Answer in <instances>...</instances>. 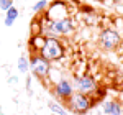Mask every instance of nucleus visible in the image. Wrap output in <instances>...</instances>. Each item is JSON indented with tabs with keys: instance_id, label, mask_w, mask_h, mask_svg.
I'll use <instances>...</instances> for the list:
<instances>
[{
	"instance_id": "obj_7",
	"label": "nucleus",
	"mask_w": 123,
	"mask_h": 115,
	"mask_svg": "<svg viewBox=\"0 0 123 115\" xmlns=\"http://www.w3.org/2000/svg\"><path fill=\"white\" fill-rule=\"evenodd\" d=\"M74 92H76V90H74V86H72V81L67 79L66 76L61 77L56 84L51 86V94H53L54 99H56L57 102H61V104H64Z\"/></svg>"
},
{
	"instance_id": "obj_9",
	"label": "nucleus",
	"mask_w": 123,
	"mask_h": 115,
	"mask_svg": "<svg viewBox=\"0 0 123 115\" xmlns=\"http://www.w3.org/2000/svg\"><path fill=\"white\" fill-rule=\"evenodd\" d=\"M102 115H123V102L118 99H105L102 100Z\"/></svg>"
},
{
	"instance_id": "obj_6",
	"label": "nucleus",
	"mask_w": 123,
	"mask_h": 115,
	"mask_svg": "<svg viewBox=\"0 0 123 115\" xmlns=\"http://www.w3.org/2000/svg\"><path fill=\"white\" fill-rule=\"evenodd\" d=\"M41 17L44 21H54V20H61L66 17H72L71 10H69V3L64 0H54L48 5V8L44 10V13H41Z\"/></svg>"
},
{
	"instance_id": "obj_3",
	"label": "nucleus",
	"mask_w": 123,
	"mask_h": 115,
	"mask_svg": "<svg viewBox=\"0 0 123 115\" xmlns=\"http://www.w3.org/2000/svg\"><path fill=\"white\" fill-rule=\"evenodd\" d=\"M39 54L48 59L51 64L53 63H59L66 58V46L61 38H54V36H46V43L43 49L39 51Z\"/></svg>"
},
{
	"instance_id": "obj_17",
	"label": "nucleus",
	"mask_w": 123,
	"mask_h": 115,
	"mask_svg": "<svg viewBox=\"0 0 123 115\" xmlns=\"http://www.w3.org/2000/svg\"><path fill=\"white\" fill-rule=\"evenodd\" d=\"M31 84H33L31 76H30V74H26V79H25V87H26V92H28L30 96L33 94V87H31Z\"/></svg>"
},
{
	"instance_id": "obj_4",
	"label": "nucleus",
	"mask_w": 123,
	"mask_h": 115,
	"mask_svg": "<svg viewBox=\"0 0 123 115\" xmlns=\"http://www.w3.org/2000/svg\"><path fill=\"white\" fill-rule=\"evenodd\" d=\"M28 58H30V72L39 81V84H46L53 64L48 59H44L39 53H30Z\"/></svg>"
},
{
	"instance_id": "obj_8",
	"label": "nucleus",
	"mask_w": 123,
	"mask_h": 115,
	"mask_svg": "<svg viewBox=\"0 0 123 115\" xmlns=\"http://www.w3.org/2000/svg\"><path fill=\"white\" fill-rule=\"evenodd\" d=\"M72 86H74V90L76 92H82V94H92L97 86H98V82H97V79H95L92 74H80V76H74L72 79Z\"/></svg>"
},
{
	"instance_id": "obj_1",
	"label": "nucleus",
	"mask_w": 123,
	"mask_h": 115,
	"mask_svg": "<svg viewBox=\"0 0 123 115\" xmlns=\"http://www.w3.org/2000/svg\"><path fill=\"white\" fill-rule=\"evenodd\" d=\"M43 18V17H41ZM44 28H43V35L44 36H54V38H62V36H71L74 35L76 31V20L74 17H66V18H61V20H54V21H44Z\"/></svg>"
},
{
	"instance_id": "obj_21",
	"label": "nucleus",
	"mask_w": 123,
	"mask_h": 115,
	"mask_svg": "<svg viewBox=\"0 0 123 115\" xmlns=\"http://www.w3.org/2000/svg\"><path fill=\"white\" fill-rule=\"evenodd\" d=\"M23 2H28V0H23Z\"/></svg>"
},
{
	"instance_id": "obj_11",
	"label": "nucleus",
	"mask_w": 123,
	"mask_h": 115,
	"mask_svg": "<svg viewBox=\"0 0 123 115\" xmlns=\"http://www.w3.org/2000/svg\"><path fill=\"white\" fill-rule=\"evenodd\" d=\"M20 17V10L17 7H12L5 12V15H3V25L7 26V28H12L13 25H15V21L18 20Z\"/></svg>"
},
{
	"instance_id": "obj_14",
	"label": "nucleus",
	"mask_w": 123,
	"mask_h": 115,
	"mask_svg": "<svg viewBox=\"0 0 123 115\" xmlns=\"http://www.w3.org/2000/svg\"><path fill=\"white\" fill-rule=\"evenodd\" d=\"M48 5H49L48 0H38V2L31 7V12L36 13V15H41V13H44V10L48 8Z\"/></svg>"
},
{
	"instance_id": "obj_2",
	"label": "nucleus",
	"mask_w": 123,
	"mask_h": 115,
	"mask_svg": "<svg viewBox=\"0 0 123 115\" xmlns=\"http://www.w3.org/2000/svg\"><path fill=\"white\" fill-rule=\"evenodd\" d=\"M62 105L66 107L67 112H71V114H74V115H87L95 107V104L89 94L74 92Z\"/></svg>"
},
{
	"instance_id": "obj_15",
	"label": "nucleus",
	"mask_w": 123,
	"mask_h": 115,
	"mask_svg": "<svg viewBox=\"0 0 123 115\" xmlns=\"http://www.w3.org/2000/svg\"><path fill=\"white\" fill-rule=\"evenodd\" d=\"M79 12H80V15H84V17L95 15V13H97L94 7H90V5H85V3H80V5H79Z\"/></svg>"
},
{
	"instance_id": "obj_20",
	"label": "nucleus",
	"mask_w": 123,
	"mask_h": 115,
	"mask_svg": "<svg viewBox=\"0 0 123 115\" xmlns=\"http://www.w3.org/2000/svg\"><path fill=\"white\" fill-rule=\"evenodd\" d=\"M94 2H105V0H94Z\"/></svg>"
},
{
	"instance_id": "obj_5",
	"label": "nucleus",
	"mask_w": 123,
	"mask_h": 115,
	"mask_svg": "<svg viewBox=\"0 0 123 115\" xmlns=\"http://www.w3.org/2000/svg\"><path fill=\"white\" fill-rule=\"evenodd\" d=\"M123 43V36L115 31L112 26H104L98 33L97 38V45L100 46L102 51H115L120 48V45Z\"/></svg>"
},
{
	"instance_id": "obj_12",
	"label": "nucleus",
	"mask_w": 123,
	"mask_h": 115,
	"mask_svg": "<svg viewBox=\"0 0 123 115\" xmlns=\"http://www.w3.org/2000/svg\"><path fill=\"white\" fill-rule=\"evenodd\" d=\"M48 109L51 110V114H54V115H67L66 107L62 105L61 102L53 100V99H49V100H48Z\"/></svg>"
},
{
	"instance_id": "obj_19",
	"label": "nucleus",
	"mask_w": 123,
	"mask_h": 115,
	"mask_svg": "<svg viewBox=\"0 0 123 115\" xmlns=\"http://www.w3.org/2000/svg\"><path fill=\"white\" fill-rule=\"evenodd\" d=\"M94 115H102V112H100V110H95V112H94Z\"/></svg>"
},
{
	"instance_id": "obj_13",
	"label": "nucleus",
	"mask_w": 123,
	"mask_h": 115,
	"mask_svg": "<svg viewBox=\"0 0 123 115\" xmlns=\"http://www.w3.org/2000/svg\"><path fill=\"white\" fill-rule=\"evenodd\" d=\"M17 67H18V71L21 74H28L30 72V58L28 54H20L18 59H17Z\"/></svg>"
},
{
	"instance_id": "obj_10",
	"label": "nucleus",
	"mask_w": 123,
	"mask_h": 115,
	"mask_svg": "<svg viewBox=\"0 0 123 115\" xmlns=\"http://www.w3.org/2000/svg\"><path fill=\"white\" fill-rule=\"evenodd\" d=\"M46 43V36L44 35H35V36H30L28 41V51L30 53H39L43 46Z\"/></svg>"
},
{
	"instance_id": "obj_18",
	"label": "nucleus",
	"mask_w": 123,
	"mask_h": 115,
	"mask_svg": "<svg viewBox=\"0 0 123 115\" xmlns=\"http://www.w3.org/2000/svg\"><path fill=\"white\" fill-rule=\"evenodd\" d=\"M18 81H20L18 76H12V74H10L7 82H8V86H17V84H18Z\"/></svg>"
},
{
	"instance_id": "obj_16",
	"label": "nucleus",
	"mask_w": 123,
	"mask_h": 115,
	"mask_svg": "<svg viewBox=\"0 0 123 115\" xmlns=\"http://www.w3.org/2000/svg\"><path fill=\"white\" fill-rule=\"evenodd\" d=\"M15 7V0H0V10L5 13L8 8Z\"/></svg>"
}]
</instances>
